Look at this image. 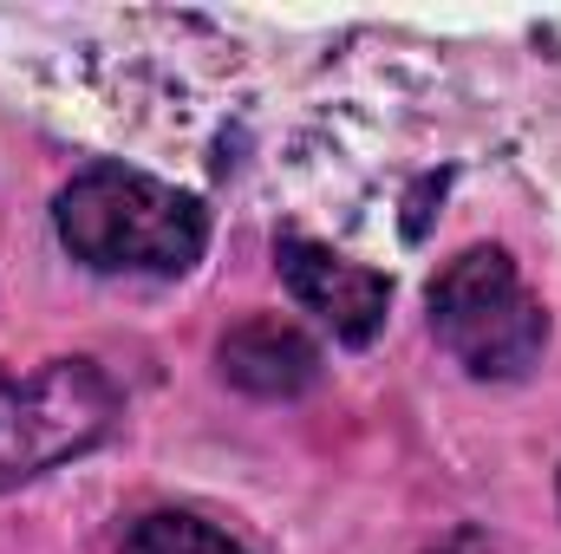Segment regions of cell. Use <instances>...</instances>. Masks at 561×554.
<instances>
[{"label": "cell", "mask_w": 561, "mask_h": 554, "mask_svg": "<svg viewBox=\"0 0 561 554\" xmlns=\"http://www.w3.org/2000/svg\"><path fill=\"white\" fill-rule=\"evenodd\" d=\"M53 222H59V242L99 275H183L209 242L196 196L125 163L79 170L59 189Z\"/></svg>", "instance_id": "obj_1"}, {"label": "cell", "mask_w": 561, "mask_h": 554, "mask_svg": "<svg viewBox=\"0 0 561 554\" xmlns=\"http://www.w3.org/2000/svg\"><path fill=\"white\" fill-rule=\"evenodd\" d=\"M431 326L470 379H523L549 346V313L503 249H470L431 280Z\"/></svg>", "instance_id": "obj_2"}, {"label": "cell", "mask_w": 561, "mask_h": 554, "mask_svg": "<svg viewBox=\"0 0 561 554\" xmlns=\"http://www.w3.org/2000/svg\"><path fill=\"white\" fill-rule=\"evenodd\" d=\"M118 417V392L85 359H53L26 379L0 372V483L39 476L92 450Z\"/></svg>", "instance_id": "obj_3"}, {"label": "cell", "mask_w": 561, "mask_h": 554, "mask_svg": "<svg viewBox=\"0 0 561 554\" xmlns=\"http://www.w3.org/2000/svg\"><path fill=\"white\" fill-rule=\"evenodd\" d=\"M280 275L294 287V300L307 313H320L346 346H366L379 326H386V300H392V280L359 268V262H340L333 249L320 242H300L287 235L280 242Z\"/></svg>", "instance_id": "obj_4"}, {"label": "cell", "mask_w": 561, "mask_h": 554, "mask_svg": "<svg viewBox=\"0 0 561 554\" xmlns=\"http://www.w3.org/2000/svg\"><path fill=\"white\" fill-rule=\"evenodd\" d=\"M222 379L255 399H300L320 379V353L287 320H242L222 339Z\"/></svg>", "instance_id": "obj_5"}, {"label": "cell", "mask_w": 561, "mask_h": 554, "mask_svg": "<svg viewBox=\"0 0 561 554\" xmlns=\"http://www.w3.org/2000/svg\"><path fill=\"white\" fill-rule=\"evenodd\" d=\"M125 554H242L222 529L196 522V516H144L125 535Z\"/></svg>", "instance_id": "obj_6"}]
</instances>
